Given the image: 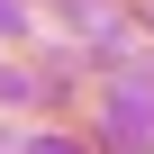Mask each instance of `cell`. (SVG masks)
<instances>
[{"label":"cell","instance_id":"obj_2","mask_svg":"<svg viewBox=\"0 0 154 154\" xmlns=\"http://www.w3.org/2000/svg\"><path fill=\"white\" fill-rule=\"evenodd\" d=\"M36 154H82V145H63V136H45V145H36Z\"/></svg>","mask_w":154,"mask_h":154},{"label":"cell","instance_id":"obj_1","mask_svg":"<svg viewBox=\"0 0 154 154\" xmlns=\"http://www.w3.org/2000/svg\"><path fill=\"white\" fill-rule=\"evenodd\" d=\"M18 18H27V9H18V0H0V27H18Z\"/></svg>","mask_w":154,"mask_h":154}]
</instances>
